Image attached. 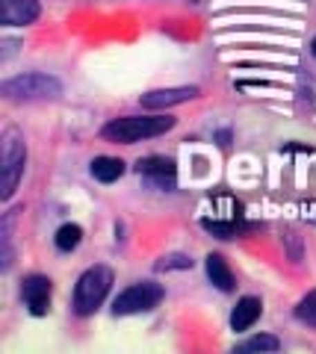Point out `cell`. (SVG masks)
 Wrapping results in <instances>:
<instances>
[{"label": "cell", "mask_w": 316, "mask_h": 354, "mask_svg": "<svg viewBox=\"0 0 316 354\" xmlns=\"http://www.w3.org/2000/svg\"><path fill=\"white\" fill-rule=\"evenodd\" d=\"M174 127V118L169 115H124L115 118L104 127V136L110 142H124V145H133V142H142L151 136H160Z\"/></svg>", "instance_id": "cell-1"}, {"label": "cell", "mask_w": 316, "mask_h": 354, "mask_svg": "<svg viewBox=\"0 0 316 354\" xmlns=\"http://www.w3.org/2000/svg\"><path fill=\"white\" fill-rule=\"evenodd\" d=\"M110 283H113V272L104 269V266H92L80 274L77 286H74V310L80 316H89L95 313L97 307L104 304L106 292H110Z\"/></svg>", "instance_id": "cell-2"}, {"label": "cell", "mask_w": 316, "mask_h": 354, "mask_svg": "<svg viewBox=\"0 0 316 354\" xmlns=\"http://www.w3.org/2000/svg\"><path fill=\"white\" fill-rule=\"evenodd\" d=\"M62 92L59 80L48 74H21L15 80L3 83V95L15 97V101H39V97H57Z\"/></svg>", "instance_id": "cell-3"}, {"label": "cell", "mask_w": 316, "mask_h": 354, "mask_svg": "<svg viewBox=\"0 0 316 354\" xmlns=\"http://www.w3.org/2000/svg\"><path fill=\"white\" fill-rule=\"evenodd\" d=\"M24 160H27L24 142L18 139L15 130H9L6 139H3V165H0V171H3V189H0V198H3V201L15 195L18 180H21V174H24Z\"/></svg>", "instance_id": "cell-4"}, {"label": "cell", "mask_w": 316, "mask_h": 354, "mask_svg": "<svg viewBox=\"0 0 316 354\" xmlns=\"http://www.w3.org/2000/svg\"><path fill=\"white\" fill-rule=\"evenodd\" d=\"M162 298V286L154 281H142V283H133L115 298L113 304V313L115 316H130V313H145V310L157 307Z\"/></svg>", "instance_id": "cell-5"}, {"label": "cell", "mask_w": 316, "mask_h": 354, "mask_svg": "<svg viewBox=\"0 0 316 354\" xmlns=\"http://www.w3.org/2000/svg\"><path fill=\"white\" fill-rule=\"evenodd\" d=\"M39 18V0H0V21L6 27H24Z\"/></svg>", "instance_id": "cell-6"}, {"label": "cell", "mask_w": 316, "mask_h": 354, "mask_svg": "<svg viewBox=\"0 0 316 354\" xmlns=\"http://www.w3.org/2000/svg\"><path fill=\"white\" fill-rule=\"evenodd\" d=\"M24 301L32 316H45L50 307V281L45 274H30L24 281Z\"/></svg>", "instance_id": "cell-7"}, {"label": "cell", "mask_w": 316, "mask_h": 354, "mask_svg": "<svg viewBox=\"0 0 316 354\" xmlns=\"http://www.w3.org/2000/svg\"><path fill=\"white\" fill-rule=\"evenodd\" d=\"M198 95L195 86H180V88H160V92H148L142 95V106L145 109H162V106H174L183 101H192Z\"/></svg>", "instance_id": "cell-8"}, {"label": "cell", "mask_w": 316, "mask_h": 354, "mask_svg": "<svg viewBox=\"0 0 316 354\" xmlns=\"http://www.w3.org/2000/svg\"><path fill=\"white\" fill-rule=\"evenodd\" d=\"M139 174L148 177L151 183L157 186H171L174 183V162L166 157H148V160H139Z\"/></svg>", "instance_id": "cell-9"}, {"label": "cell", "mask_w": 316, "mask_h": 354, "mask_svg": "<svg viewBox=\"0 0 316 354\" xmlns=\"http://www.w3.org/2000/svg\"><path fill=\"white\" fill-rule=\"evenodd\" d=\"M260 310H263L260 298H254V295L239 298L236 307H234V313H231V328L234 330H248L260 319Z\"/></svg>", "instance_id": "cell-10"}, {"label": "cell", "mask_w": 316, "mask_h": 354, "mask_svg": "<svg viewBox=\"0 0 316 354\" xmlns=\"http://www.w3.org/2000/svg\"><path fill=\"white\" fill-rule=\"evenodd\" d=\"M207 278L219 286L222 292L234 290V274H231V269H227V263H225L222 254H210V257H207Z\"/></svg>", "instance_id": "cell-11"}, {"label": "cell", "mask_w": 316, "mask_h": 354, "mask_svg": "<svg viewBox=\"0 0 316 354\" xmlns=\"http://www.w3.org/2000/svg\"><path fill=\"white\" fill-rule=\"evenodd\" d=\"M92 174H95V180H101V183H113L124 174V162L115 157H97V160H92Z\"/></svg>", "instance_id": "cell-12"}, {"label": "cell", "mask_w": 316, "mask_h": 354, "mask_svg": "<svg viewBox=\"0 0 316 354\" xmlns=\"http://www.w3.org/2000/svg\"><path fill=\"white\" fill-rule=\"evenodd\" d=\"M80 239H83V230L77 225H62L57 230V236H53V242H57L59 251H74L80 245Z\"/></svg>", "instance_id": "cell-13"}, {"label": "cell", "mask_w": 316, "mask_h": 354, "mask_svg": "<svg viewBox=\"0 0 316 354\" xmlns=\"http://www.w3.org/2000/svg\"><path fill=\"white\" fill-rule=\"evenodd\" d=\"M296 316L301 319L304 325H313L316 328V290L313 292H308L299 301V307H296Z\"/></svg>", "instance_id": "cell-14"}, {"label": "cell", "mask_w": 316, "mask_h": 354, "mask_svg": "<svg viewBox=\"0 0 316 354\" xmlns=\"http://www.w3.org/2000/svg\"><path fill=\"white\" fill-rule=\"evenodd\" d=\"M236 351H278V339L275 337H254V339H248V342H243Z\"/></svg>", "instance_id": "cell-15"}, {"label": "cell", "mask_w": 316, "mask_h": 354, "mask_svg": "<svg viewBox=\"0 0 316 354\" xmlns=\"http://www.w3.org/2000/svg\"><path fill=\"white\" fill-rule=\"evenodd\" d=\"M310 48H313V53H316V39H313V44H310Z\"/></svg>", "instance_id": "cell-16"}]
</instances>
